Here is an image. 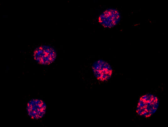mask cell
Instances as JSON below:
<instances>
[{"mask_svg": "<svg viewBox=\"0 0 168 127\" xmlns=\"http://www.w3.org/2000/svg\"><path fill=\"white\" fill-rule=\"evenodd\" d=\"M159 103L158 98L154 95L150 94L144 95L138 101L137 112L142 117H150L156 112Z\"/></svg>", "mask_w": 168, "mask_h": 127, "instance_id": "cell-1", "label": "cell"}, {"mask_svg": "<svg viewBox=\"0 0 168 127\" xmlns=\"http://www.w3.org/2000/svg\"><path fill=\"white\" fill-rule=\"evenodd\" d=\"M57 54L55 50L51 47L42 45L38 47L34 53V59L40 63L48 65L55 59Z\"/></svg>", "mask_w": 168, "mask_h": 127, "instance_id": "cell-2", "label": "cell"}, {"mask_svg": "<svg viewBox=\"0 0 168 127\" xmlns=\"http://www.w3.org/2000/svg\"><path fill=\"white\" fill-rule=\"evenodd\" d=\"M93 71L95 76L100 81H106L109 79L112 74L111 66L106 61L99 60L93 64Z\"/></svg>", "mask_w": 168, "mask_h": 127, "instance_id": "cell-3", "label": "cell"}, {"mask_svg": "<svg viewBox=\"0 0 168 127\" xmlns=\"http://www.w3.org/2000/svg\"><path fill=\"white\" fill-rule=\"evenodd\" d=\"M120 19L119 12L116 9H109L104 11L99 17V22L106 27L111 28L117 25Z\"/></svg>", "mask_w": 168, "mask_h": 127, "instance_id": "cell-4", "label": "cell"}, {"mask_svg": "<svg viewBox=\"0 0 168 127\" xmlns=\"http://www.w3.org/2000/svg\"><path fill=\"white\" fill-rule=\"evenodd\" d=\"M46 105L42 100L32 99L30 101L27 105V111L29 115L33 119L42 118L46 111Z\"/></svg>", "mask_w": 168, "mask_h": 127, "instance_id": "cell-5", "label": "cell"}]
</instances>
